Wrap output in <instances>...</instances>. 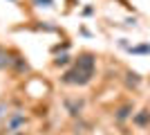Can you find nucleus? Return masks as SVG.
I'll return each mask as SVG.
<instances>
[{"instance_id": "nucleus-3", "label": "nucleus", "mask_w": 150, "mask_h": 135, "mask_svg": "<svg viewBox=\"0 0 150 135\" xmlns=\"http://www.w3.org/2000/svg\"><path fill=\"white\" fill-rule=\"evenodd\" d=\"M65 108L72 117H81L83 108H85V101L83 99H65Z\"/></svg>"}, {"instance_id": "nucleus-7", "label": "nucleus", "mask_w": 150, "mask_h": 135, "mask_svg": "<svg viewBox=\"0 0 150 135\" xmlns=\"http://www.w3.org/2000/svg\"><path fill=\"white\" fill-rule=\"evenodd\" d=\"M132 54H150V45H137V47H130Z\"/></svg>"}, {"instance_id": "nucleus-5", "label": "nucleus", "mask_w": 150, "mask_h": 135, "mask_svg": "<svg viewBox=\"0 0 150 135\" xmlns=\"http://www.w3.org/2000/svg\"><path fill=\"white\" fill-rule=\"evenodd\" d=\"M125 77H128V86H130V88H139V84H141V77H139L137 72H128Z\"/></svg>"}, {"instance_id": "nucleus-1", "label": "nucleus", "mask_w": 150, "mask_h": 135, "mask_svg": "<svg viewBox=\"0 0 150 135\" xmlns=\"http://www.w3.org/2000/svg\"><path fill=\"white\" fill-rule=\"evenodd\" d=\"M94 70H96V56L92 52H83L74 63V68L61 77V81L65 86H88L94 77Z\"/></svg>"}, {"instance_id": "nucleus-8", "label": "nucleus", "mask_w": 150, "mask_h": 135, "mask_svg": "<svg viewBox=\"0 0 150 135\" xmlns=\"http://www.w3.org/2000/svg\"><path fill=\"white\" fill-rule=\"evenodd\" d=\"M67 61H69V56H67V54H63V56H58L56 61H54V63H56V65H65Z\"/></svg>"}, {"instance_id": "nucleus-4", "label": "nucleus", "mask_w": 150, "mask_h": 135, "mask_svg": "<svg viewBox=\"0 0 150 135\" xmlns=\"http://www.w3.org/2000/svg\"><path fill=\"white\" fill-rule=\"evenodd\" d=\"M132 124L139 126V129H148L150 126V110L144 108V110H139L137 115H132Z\"/></svg>"}, {"instance_id": "nucleus-2", "label": "nucleus", "mask_w": 150, "mask_h": 135, "mask_svg": "<svg viewBox=\"0 0 150 135\" xmlns=\"http://www.w3.org/2000/svg\"><path fill=\"white\" fill-rule=\"evenodd\" d=\"M132 115H134V106H132L130 101H128V104H123L121 108H117V110H114V119H117L119 124L128 122V119H130Z\"/></svg>"}, {"instance_id": "nucleus-6", "label": "nucleus", "mask_w": 150, "mask_h": 135, "mask_svg": "<svg viewBox=\"0 0 150 135\" xmlns=\"http://www.w3.org/2000/svg\"><path fill=\"white\" fill-rule=\"evenodd\" d=\"M9 63H11V59H9V52H7L5 47H0V70H5Z\"/></svg>"}]
</instances>
